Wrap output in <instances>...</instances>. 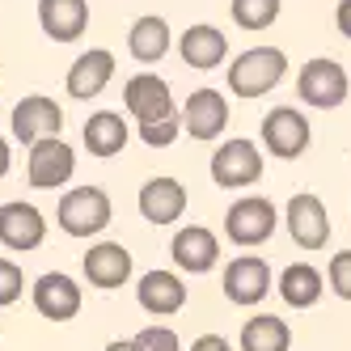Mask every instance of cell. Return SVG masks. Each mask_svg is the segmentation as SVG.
Here are the masks:
<instances>
[{
	"label": "cell",
	"instance_id": "23",
	"mask_svg": "<svg viewBox=\"0 0 351 351\" xmlns=\"http://www.w3.org/2000/svg\"><path fill=\"white\" fill-rule=\"evenodd\" d=\"M169 43H173L169 21L157 17V13H148V17H140L136 26H132V34H128V51H132L140 64H157V60L169 51Z\"/></svg>",
	"mask_w": 351,
	"mask_h": 351
},
{
	"label": "cell",
	"instance_id": "34",
	"mask_svg": "<svg viewBox=\"0 0 351 351\" xmlns=\"http://www.w3.org/2000/svg\"><path fill=\"white\" fill-rule=\"evenodd\" d=\"M106 351H132V343H110Z\"/></svg>",
	"mask_w": 351,
	"mask_h": 351
},
{
	"label": "cell",
	"instance_id": "2",
	"mask_svg": "<svg viewBox=\"0 0 351 351\" xmlns=\"http://www.w3.org/2000/svg\"><path fill=\"white\" fill-rule=\"evenodd\" d=\"M351 93V81H347V68L330 56H317L309 64H300L296 72V97L313 110H339Z\"/></svg>",
	"mask_w": 351,
	"mask_h": 351
},
{
	"label": "cell",
	"instance_id": "9",
	"mask_svg": "<svg viewBox=\"0 0 351 351\" xmlns=\"http://www.w3.org/2000/svg\"><path fill=\"white\" fill-rule=\"evenodd\" d=\"M72 169H77V153L60 136H47V140L30 144V186L56 191L72 178Z\"/></svg>",
	"mask_w": 351,
	"mask_h": 351
},
{
	"label": "cell",
	"instance_id": "15",
	"mask_svg": "<svg viewBox=\"0 0 351 351\" xmlns=\"http://www.w3.org/2000/svg\"><path fill=\"white\" fill-rule=\"evenodd\" d=\"M178 51H182V64H186V68L212 72V68L224 64V56H229V38H224L216 26H208V21H199V26H186V30H182Z\"/></svg>",
	"mask_w": 351,
	"mask_h": 351
},
{
	"label": "cell",
	"instance_id": "27",
	"mask_svg": "<svg viewBox=\"0 0 351 351\" xmlns=\"http://www.w3.org/2000/svg\"><path fill=\"white\" fill-rule=\"evenodd\" d=\"M128 343H132V351H182L178 335H173L169 326H144V330L136 339H128Z\"/></svg>",
	"mask_w": 351,
	"mask_h": 351
},
{
	"label": "cell",
	"instance_id": "3",
	"mask_svg": "<svg viewBox=\"0 0 351 351\" xmlns=\"http://www.w3.org/2000/svg\"><path fill=\"white\" fill-rule=\"evenodd\" d=\"M56 220L68 237H93L110 224V195L102 186H77L60 199Z\"/></svg>",
	"mask_w": 351,
	"mask_h": 351
},
{
	"label": "cell",
	"instance_id": "13",
	"mask_svg": "<svg viewBox=\"0 0 351 351\" xmlns=\"http://www.w3.org/2000/svg\"><path fill=\"white\" fill-rule=\"evenodd\" d=\"M173 263H178V271L186 275H204L220 263V241L212 229H204V224H186V229H178V237H173L169 245Z\"/></svg>",
	"mask_w": 351,
	"mask_h": 351
},
{
	"label": "cell",
	"instance_id": "25",
	"mask_svg": "<svg viewBox=\"0 0 351 351\" xmlns=\"http://www.w3.org/2000/svg\"><path fill=\"white\" fill-rule=\"evenodd\" d=\"M288 347H292V330L275 313H258L241 326V351H288Z\"/></svg>",
	"mask_w": 351,
	"mask_h": 351
},
{
	"label": "cell",
	"instance_id": "30",
	"mask_svg": "<svg viewBox=\"0 0 351 351\" xmlns=\"http://www.w3.org/2000/svg\"><path fill=\"white\" fill-rule=\"evenodd\" d=\"M17 296H21V267L0 258V305H13Z\"/></svg>",
	"mask_w": 351,
	"mask_h": 351
},
{
	"label": "cell",
	"instance_id": "5",
	"mask_svg": "<svg viewBox=\"0 0 351 351\" xmlns=\"http://www.w3.org/2000/svg\"><path fill=\"white\" fill-rule=\"evenodd\" d=\"M275 224H280V216H275V204L263 195H245L237 199V204L224 212V237H229L233 245H263L271 233H275Z\"/></svg>",
	"mask_w": 351,
	"mask_h": 351
},
{
	"label": "cell",
	"instance_id": "6",
	"mask_svg": "<svg viewBox=\"0 0 351 351\" xmlns=\"http://www.w3.org/2000/svg\"><path fill=\"white\" fill-rule=\"evenodd\" d=\"M309 140H313V128H309V119L300 114L296 106H275L263 119V148L271 157H280V161L305 157Z\"/></svg>",
	"mask_w": 351,
	"mask_h": 351
},
{
	"label": "cell",
	"instance_id": "28",
	"mask_svg": "<svg viewBox=\"0 0 351 351\" xmlns=\"http://www.w3.org/2000/svg\"><path fill=\"white\" fill-rule=\"evenodd\" d=\"M178 132H182L178 114H173V119H157V123H140V140L148 148H169L173 140H178Z\"/></svg>",
	"mask_w": 351,
	"mask_h": 351
},
{
	"label": "cell",
	"instance_id": "10",
	"mask_svg": "<svg viewBox=\"0 0 351 351\" xmlns=\"http://www.w3.org/2000/svg\"><path fill=\"white\" fill-rule=\"evenodd\" d=\"M229 119H233V110L220 89H195L182 106V132L191 140H216Z\"/></svg>",
	"mask_w": 351,
	"mask_h": 351
},
{
	"label": "cell",
	"instance_id": "7",
	"mask_svg": "<svg viewBox=\"0 0 351 351\" xmlns=\"http://www.w3.org/2000/svg\"><path fill=\"white\" fill-rule=\"evenodd\" d=\"M288 233L300 250H322L326 241H330V216H326V204L313 195V191H300L288 199Z\"/></svg>",
	"mask_w": 351,
	"mask_h": 351
},
{
	"label": "cell",
	"instance_id": "24",
	"mask_svg": "<svg viewBox=\"0 0 351 351\" xmlns=\"http://www.w3.org/2000/svg\"><path fill=\"white\" fill-rule=\"evenodd\" d=\"M85 148H89L93 157L123 153V148H128V123H123V114H114V110L89 114V123H85Z\"/></svg>",
	"mask_w": 351,
	"mask_h": 351
},
{
	"label": "cell",
	"instance_id": "21",
	"mask_svg": "<svg viewBox=\"0 0 351 351\" xmlns=\"http://www.w3.org/2000/svg\"><path fill=\"white\" fill-rule=\"evenodd\" d=\"M85 275L93 288H123L132 275V254L123 250L119 241H97L89 254H85Z\"/></svg>",
	"mask_w": 351,
	"mask_h": 351
},
{
	"label": "cell",
	"instance_id": "32",
	"mask_svg": "<svg viewBox=\"0 0 351 351\" xmlns=\"http://www.w3.org/2000/svg\"><path fill=\"white\" fill-rule=\"evenodd\" d=\"M335 26H339V34L351 43V0H339V9H335Z\"/></svg>",
	"mask_w": 351,
	"mask_h": 351
},
{
	"label": "cell",
	"instance_id": "17",
	"mask_svg": "<svg viewBox=\"0 0 351 351\" xmlns=\"http://www.w3.org/2000/svg\"><path fill=\"white\" fill-rule=\"evenodd\" d=\"M38 26L56 43H77L89 26V5L85 0H38Z\"/></svg>",
	"mask_w": 351,
	"mask_h": 351
},
{
	"label": "cell",
	"instance_id": "12",
	"mask_svg": "<svg viewBox=\"0 0 351 351\" xmlns=\"http://www.w3.org/2000/svg\"><path fill=\"white\" fill-rule=\"evenodd\" d=\"M123 106H128V114H136L140 123H157V119H173L178 110H173V93L161 77H153V72H140V77L128 81V89H123Z\"/></svg>",
	"mask_w": 351,
	"mask_h": 351
},
{
	"label": "cell",
	"instance_id": "19",
	"mask_svg": "<svg viewBox=\"0 0 351 351\" xmlns=\"http://www.w3.org/2000/svg\"><path fill=\"white\" fill-rule=\"evenodd\" d=\"M34 309L43 317H51V322H68V317H77V309H81V288L72 284L68 275L47 271L43 280L34 284Z\"/></svg>",
	"mask_w": 351,
	"mask_h": 351
},
{
	"label": "cell",
	"instance_id": "20",
	"mask_svg": "<svg viewBox=\"0 0 351 351\" xmlns=\"http://www.w3.org/2000/svg\"><path fill=\"white\" fill-rule=\"evenodd\" d=\"M110 77H114V56L102 51V47H89V51L77 56V64L68 68V93L81 97V102H89V97H97L106 89Z\"/></svg>",
	"mask_w": 351,
	"mask_h": 351
},
{
	"label": "cell",
	"instance_id": "31",
	"mask_svg": "<svg viewBox=\"0 0 351 351\" xmlns=\"http://www.w3.org/2000/svg\"><path fill=\"white\" fill-rule=\"evenodd\" d=\"M191 351H233V347H229V339H224V335H199L191 343Z\"/></svg>",
	"mask_w": 351,
	"mask_h": 351
},
{
	"label": "cell",
	"instance_id": "8",
	"mask_svg": "<svg viewBox=\"0 0 351 351\" xmlns=\"http://www.w3.org/2000/svg\"><path fill=\"white\" fill-rule=\"evenodd\" d=\"M271 284H275L271 267L258 254H237L229 267H224V280H220L224 296H229L233 305H258V300L271 292Z\"/></svg>",
	"mask_w": 351,
	"mask_h": 351
},
{
	"label": "cell",
	"instance_id": "16",
	"mask_svg": "<svg viewBox=\"0 0 351 351\" xmlns=\"http://www.w3.org/2000/svg\"><path fill=\"white\" fill-rule=\"evenodd\" d=\"M186 212V186L178 178H148L140 186V216L148 224H173Z\"/></svg>",
	"mask_w": 351,
	"mask_h": 351
},
{
	"label": "cell",
	"instance_id": "26",
	"mask_svg": "<svg viewBox=\"0 0 351 351\" xmlns=\"http://www.w3.org/2000/svg\"><path fill=\"white\" fill-rule=\"evenodd\" d=\"M284 0H229V13L241 30H271Z\"/></svg>",
	"mask_w": 351,
	"mask_h": 351
},
{
	"label": "cell",
	"instance_id": "11",
	"mask_svg": "<svg viewBox=\"0 0 351 351\" xmlns=\"http://www.w3.org/2000/svg\"><path fill=\"white\" fill-rule=\"evenodd\" d=\"M60 128H64V110H60V102H51V97H43V93L21 97L13 106V136L26 148L47 140V136H60Z\"/></svg>",
	"mask_w": 351,
	"mask_h": 351
},
{
	"label": "cell",
	"instance_id": "4",
	"mask_svg": "<svg viewBox=\"0 0 351 351\" xmlns=\"http://www.w3.org/2000/svg\"><path fill=\"white\" fill-rule=\"evenodd\" d=\"M263 178V153L254 140H224L212 153V182L220 191H245Z\"/></svg>",
	"mask_w": 351,
	"mask_h": 351
},
{
	"label": "cell",
	"instance_id": "22",
	"mask_svg": "<svg viewBox=\"0 0 351 351\" xmlns=\"http://www.w3.org/2000/svg\"><path fill=\"white\" fill-rule=\"evenodd\" d=\"M322 292H326V280H322V271L313 263H292V267H284V275H280V296L288 300L292 309H313L317 300H322Z\"/></svg>",
	"mask_w": 351,
	"mask_h": 351
},
{
	"label": "cell",
	"instance_id": "18",
	"mask_svg": "<svg viewBox=\"0 0 351 351\" xmlns=\"http://www.w3.org/2000/svg\"><path fill=\"white\" fill-rule=\"evenodd\" d=\"M136 300H140V309H148L153 317H169L186 305V284L173 271H148L136 284Z\"/></svg>",
	"mask_w": 351,
	"mask_h": 351
},
{
	"label": "cell",
	"instance_id": "14",
	"mask_svg": "<svg viewBox=\"0 0 351 351\" xmlns=\"http://www.w3.org/2000/svg\"><path fill=\"white\" fill-rule=\"evenodd\" d=\"M47 237V220L34 204H5L0 208V245L9 250H34Z\"/></svg>",
	"mask_w": 351,
	"mask_h": 351
},
{
	"label": "cell",
	"instance_id": "1",
	"mask_svg": "<svg viewBox=\"0 0 351 351\" xmlns=\"http://www.w3.org/2000/svg\"><path fill=\"white\" fill-rule=\"evenodd\" d=\"M284 72H288V56L280 47H250L229 64V89L237 97H263L284 81Z\"/></svg>",
	"mask_w": 351,
	"mask_h": 351
},
{
	"label": "cell",
	"instance_id": "33",
	"mask_svg": "<svg viewBox=\"0 0 351 351\" xmlns=\"http://www.w3.org/2000/svg\"><path fill=\"white\" fill-rule=\"evenodd\" d=\"M9 144H5V136H0V178H5V173H9Z\"/></svg>",
	"mask_w": 351,
	"mask_h": 351
},
{
	"label": "cell",
	"instance_id": "29",
	"mask_svg": "<svg viewBox=\"0 0 351 351\" xmlns=\"http://www.w3.org/2000/svg\"><path fill=\"white\" fill-rule=\"evenodd\" d=\"M326 284L339 300H351V250H339L330 258V271H326Z\"/></svg>",
	"mask_w": 351,
	"mask_h": 351
}]
</instances>
